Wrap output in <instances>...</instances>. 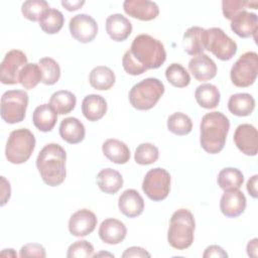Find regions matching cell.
Returning a JSON list of instances; mask_svg holds the SVG:
<instances>
[{"instance_id": "2", "label": "cell", "mask_w": 258, "mask_h": 258, "mask_svg": "<svg viewBox=\"0 0 258 258\" xmlns=\"http://www.w3.org/2000/svg\"><path fill=\"white\" fill-rule=\"evenodd\" d=\"M66 150L57 143L46 144L38 153L36 167L43 182L57 186L66 179Z\"/></svg>"}, {"instance_id": "10", "label": "cell", "mask_w": 258, "mask_h": 258, "mask_svg": "<svg viewBox=\"0 0 258 258\" xmlns=\"http://www.w3.org/2000/svg\"><path fill=\"white\" fill-rule=\"evenodd\" d=\"M206 49L221 60H229L236 54L238 47L223 29L212 27L206 29Z\"/></svg>"}, {"instance_id": "12", "label": "cell", "mask_w": 258, "mask_h": 258, "mask_svg": "<svg viewBox=\"0 0 258 258\" xmlns=\"http://www.w3.org/2000/svg\"><path fill=\"white\" fill-rule=\"evenodd\" d=\"M72 36L82 43H88L94 40L98 33V24L96 20L85 13L73 16L69 23Z\"/></svg>"}, {"instance_id": "41", "label": "cell", "mask_w": 258, "mask_h": 258, "mask_svg": "<svg viewBox=\"0 0 258 258\" xmlns=\"http://www.w3.org/2000/svg\"><path fill=\"white\" fill-rule=\"evenodd\" d=\"M94 246L87 240H79L70 245L67 253L68 258H88L94 254Z\"/></svg>"}, {"instance_id": "14", "label": "cell", "mask_w": 258, "mask_h": 258, "mask_svg": "<svg viewBox=\"0 0 258 258\" xmlns=\"http://www.w3.org/2000/svg\"><path fill=\"white\" fill-rule=\"evenodd\" d=\"M97 222V217L92 211L82 209L71 216L69 220V231L75 237H85L95 230Z\"/></svg>"}, {"instance_id": "18", "label": "cell", "mask_w": 258, "mask_h": 258, "mask_svg": "<svg viewBox=\"0 0 258 258\" xmlns=\"http://www.w3.org/2000/svg\"><path fill=\"white\" fill-rule=\"evenodd\" d=\"M231 29L242 38L253 36L256 39L258 30V18L255 13L247 10L241 11L231 20Z\"/></svg>"}, {"instance_id": "4", "label": "cell", "mask_w": 258, "mask_h": 258, "mask_svg": "<svg viewBox=\"0 0 258 258\" xmlns=\"http://www.w3.org/2000/svg\"><path fill=\"white\" fill-rule=\"evenodd\" d=\"M196 222L194 215L187 209L175 211L169 221L167 231V241L169 245L177 250L188 248L195 237Z\"/></svg>"}, {"instance_id": "25", "label": "cell", "mask_w": 258, "mask_h": 258, "mask_svg": "<svg viewBox=\"0 0 258 258\" xmlns=\"http://www.w3.org/2000/svg\"><path fill=\"white\" fill-rule=\"evenodd\" d=\"M104 155L116 164H125L130 159V149L121 140L110 138L102 145Z\"/></svg>"}, {"instance_id": "43", "label": "cell", "mask_w": 258, "mask_h": 258, "mask_svg": "<svg viewBox=\"0 0 258 258\" xmlns=\"http://www.w3.org/2000/svg\"><path fill=\"white\" fill-rule=\"evenodd\" d=\"M204 258H210V257H218V258H225L228 257L227 252L218 245H211L207 247L203 254Z\"/></svg>"}, {"instance_id": "42", "label": "cell", "mask_w": 258, "mask_h": 258, "mask_svg": "<svg viewBox=\"0 0 258 258\" xmlns=\"http://www.w3.org/2000/svg\"><path fill=\"white\" fill-rule=\"evenodd\" d=\"M20 257H38L44 258L46 256L45 249L38 243H28L21 247L19 252Z\"/></svg>"}, {"instance_id": "11", "label": "cell", "mask_w": 258, "mask_h": 258, "mask_svg": "<svg viewBox=\"0 0 258 258\" xmlns=\"http://www.w3.org/2000/svg\"><path fill=\"white\" fill-rule=\"evenodd\" d=\"M26 54L19 49L9 50L0 67V81L4 85H15L19 83L18 78L21 70L27 64Z\"/></svg>"}, {"instance_id": "16", "label": "cell", "mask_w": 258, "mask_h": 258, "mask_svg": "<svg viewBox=\"0 0 258 258\" xmlns=\"http://www.w3.org/2000/svg\"><path fill=\"white\" fill-rule=\"evenodd\" d=\"M246 197L240 189L225 190L220 200V210L228 218H237L246 209Z\"/></svg>"}, {"instance_id": "19", "label": "cell", "mask_w": 258, "mask_h": 258, "mask_svg": "<svg viewBox=\"0 0 258 258\" xmlns=\"http://www.w3.org/2000/svg\"><path fill=\"white\" fill-rule=\"evenodd\" d=\"M100 239L110 245H117L121 243L127 234V228L121 221L113 218L104 220L99 227Z\"/></svg>"}, {"instance_id": "46", "label": "cell", "mask_w": 258, "mask_h": 258, "mask_svg": "<svg viewBox=\"0 0 258 258\" xmlns=\"http://www.w3.org/2000/svg\"><path fill=\"white\" fill-rule=\"evenodd\" d=\"M257 180H258V175L255 174V175H253L252 177L249 178V180L247 181V185H246L249 195H250L252 198H254V199H256V198L258 197Z\"/></svg>"}, {"instance_id": "27", "label": "cell", "mask_w": 258, "mask_h": 258, "mask_svg": "<svg viewBox=\"0 0 258 258\" xmlns=\"http://www.w3.org/2000/svg\"><path fill=\"white\" fill-rule=\"evenodd\" d=\"M97 184L103 192L114 195L123 186V177L113 168H104L97 174Z\"/></svg>"}, {"instance_id": "39", "label": "cell", "mask_w": 258, "mask_h": 258, "mask_svg": "<svg viewBox=\"0 0 258 258\" xmlns=\"http://www.w3.org/2000/svg\"><path fill=\"white\" fill-rule=\"evenodd\" d=\"M49 8V5L44 0H27L21 5L23 16L30 21H38L42 13Z\"/></svg>"}, {"instance_id": "32", "label": "cell", "mask_w": 258, "mask_h": 258, "mask_svg": "<svg viewBox=\"0 0 258 258\" xmlns=\"http://www.w3.org/2000/svg\"><path fill=\"white\" fill-rule=\"evenodd\" d=\"M38 22L43 32L47 34H55L62 28L64 18L59 10L48 8L42 13Z\"/></svg>"}, {"instance_id": "33", "label": "cell", "mask_w": 258, "mask_h": 258, "mask_svg": "<svg viewBox=\"0 0 258 258\" xmlns=\"http://www.w3.org/2000/svg\"><path fill=\"white\" fill-rule=\"evenodd\" d=\"M219 186L224 190L239 189L244 181L243 173L235 167H225L223 168L217 178Z\"/></svg>"}, {"instance_id": "36", "label": "cell", "mask_w": 258, "mask_h": 258, "mask_svg": "<svg viewBox=\"0 0 258 258\" xmlns=\"http://www.w3.org/2000/svg\"><path fill=\"white\" fill-rule=\"evenodd\" d=\"M165 77L168 83L176 88H184L190 83V77L187 71L180 63L176 62H173L166 68Z\"/></svg>"}, {"instance_id": "35", "label": "cell", "mask_w": 258, "mask_h": 258, "mask_svg": "<svg viewBox=\"0 0 258 258\" xmlns=\"http://www.w3.org/2000/svg\"><path fill=\"white\" fill-rule=\"evenodd\" d=\"M167 128L171 133L178 136H183L191 131L192 122L186 114L175 112L168 117Z\"/></svg>"}, {"instance_id": "9", "label": "cell", "mask_w": 258, "mask_h": 258, "mask_svg": "<svg viewBox=\"0 0 258 258\" xmlns=\"http://www.w3.org/2000/svg\"><path fill=\"white\" fill-rule=\"evenodd\" d=\"M170 174L161 167H155L147 171L142 182V190L154 202L164 200L170 190Z\"/></svg>"}, {"instance_id": "40", "label": "cell", "mask_w": 258, "mask_h": 258, "mask_svg": "<svg viewBox=\"0 0 258 258\" xmlns=\"http://www.w3.org/2000/svg\"><path fill=\"white\" fill-rule=\"evenodd\" d=\"M258 2L257 1H242V0H223L222 2V10L224 16L232 20L237 14L241 11L246 10V8L250 7L253 9H257Z\"/></svg>"}, {"instance_id": "1", "label": "cell", "mask_w": 258, "mask_h": 258, "mask_svg": "<svg viewBox=\"0 0 258 258\" xmlns=\"http://www.w3.org/2000/svg\"><path fill=\"white\" fill-rule=\"evenodd\" d=\"M166 59L163 44L149 34H139L134 37L131 46L125 51L122 66L131 76H139L147 70L160 68Z\"/></svg>"}, {"instance_id": "47", "label": "cell", "mask_w": 258, "mask_h": 258, "mask_svg": "<svg viewBox=\"0 0 258 258\" xmlns=\"http://www.w3.org/2000/svg\"><path fill=\"white\" fill-rule=\"evenodd\" d=\"M85 4V1H68V0H62L61 5L68 10V11H75L80 9L83 5Z\"/></svg>"}, {"instance_id": "34", "label": "cell", "mask_w": 258, "mask_h": 258, "mask_svg": "<svg viewBox=\"0 0 258 258\" xmlns=\"http://www.w3.org/2000/svg\"><path fill=\"white\" fill-rule=\"evenodd\" d=\"M19 83L24 89L31 90L35 88L40 82H42V72L38 63H27L20 72Z\"/></svg>"}, {"instance_id": "7", "label": "cell", "mask_w": 258, "mask_h": 258, "mask_svg": "<svg viewBox=\"0 0 258 258\" xmlns=\"http://www.w3.org/2000/svg\"><path fill=\"white\" fill-rule=\"evenodd\" d=\"M28 105V94L22 90L6 91L1 97V118L8 124L23 121Z\"/></svg>"}, {"instance_id": "21", "label": "cell", "mask_w": 258, "mask_h": 258, "mask_svg": "<svg viewBox=\"0 0 258 258\" xmlns=\"http://www.w3.org/2000/svg\"><path fill=\"white\" fill-rule=\"evenodd\" d=\"M106 32L115 41L126 40L132 32V24L120 13L111 14L106 19Z\"/></svg>"}, {"instance_id": "13", "label": "cell", "mask_w": 258, "mask_h": 258, "mask_svg": "<svg viewBox=\"0 0 258 258\" xmlns=\"http://www.w3.org/2000/svg\"><path fill=\"white\" fill-rule=\"evenodd\" d=\"M234 142L238 149L248 156H255L258 152L257 129L251 124H241L234 132Z\"/></svg>"}, {"instance_id": "28", "label": "cell", "mask_w": 258, "mask_h": 258, "mask_svg": "<svg viewBox=\"0 0 258 258\" xmlns=\"http://www.w3.org/2000/svg\"><path fill=\"white\" fill-rule=\"evenodd\" d=\"M254 108L255 100L253 96L248 93H237L229 98L228 109L235 116H249Z\"/></svg>"}, {"instance_id": "45", "label": "cell", "mask_w": 258, "mask_h": 258, "mask_svg": "<svg viewBox=\"0 0 258 258\" xmlns=\"http://www.w3.org/2000/svg\"><path fill=\"white\" fill-rule=\"evenodd\" d=\"M1 206H4L10 199L11 188L9 181L4 176H1Z\"/></svg>"}, {"instance_id": "6", "label": "cell", "mask_w": 258, "mask_h": 258, "mask_svg": "<svg viewBox=\"0 0 258 258\" xmlns=\"http://www.w3.org/2000/svg\"><path fill=\"white\" fill-rule=\"evenodd\" d=\"M34 134L27 128H19L10 132L5 156L10 163L21 164L26 162L35 148Z\"/></svg>"}, {"instance_id": "3", "label": "cell", "mask_w": 258, "mask_h": 258, "mask_svg": "<svg viewBox=\"0 0 258 258\" xmlns=\"http://www.w3.org/2000/svg\"><path fill=\"white\" fill-rule=\"evenodd\" d=\"M230 129V121L222 112L214 111L204 115L201 121L200 143L210 154L223 150Z\"/></svg>"}, {"instance_id": "5", "label": "cell", "mask_w": 258, "mask_h": 258, "mask_svg": "<svg viewBox=\"0 0 258 258\" xmlns=\"http://www.w3.org/2000/svg\"><path fill=\"white\" fill-rule=\"evenodd\" d=\"M163 83L156 78H147L134 85L129 92L131 105L140 111L153 108L164 93Z\"/></svg>"}, {"instance_id": "20", "label": "cell", "mask_w": 258, "mask_h": 258, "mask_svg": "<svg viewBox=\"0 0 258 258\" xmlns=\"http://www.w3.org/2000/svg\"><path fill=\"white\" fill-rule=\"evenodd\" d=\"M118 208L124 216L128 218H136L140 216L144 210V201L136 189L129 188L120 195Z\"/></svg>"}, {"instance_id": "49", "label": "cell", "mask_w": 258, "mask_h": 258, "mask_svg": "<svg viewBox=\"0 0 258 258\" xmlns=\"http://www.w3.org/2000/svg\"><path fill=\"white\" fill-rule=\"evenodd\" d=\"M1 256H8V257H17L16 252L13 249H4L1 252Z\"/></svg>"}, {"instance_id": "24", "label": "cell", "mask_w": 258, "mask_h": 258, "mask_svg": "<svg viewBox=\"0 0 258 258\" xmlns=\"http://www.w3.org/2000/svg\"><path fill=\"white\" fill-rule=\"evenodd\" d=\"M82 112L89 121H98L102 119L107 112V102L100 95H87L82 102Z\"/></svg>"}, {"instance_id": "38", "label": "cell", "mask_w": 258, "mask_h": 258, "mask_svg": "<svg viewBox=\"0 0 258 258\" xmlns=\"http://www.w3.org/2000/svg\"><path fill=\"white\" fill-rule=\"evenodd\" d=\"M159 157V151L158 148L153 145L152 143H141L137 146L135 153H134V159L136 163L140 165H148L154 163Z\"/></svg>"}, {"instance_id": "17", "label": "cell", "mask_w": 258, "mask_h": 258, "mask_svg": "<svg viewBox=\"0 0 258 258\" xmlns=\"http://www.w3.org/2000/svg\"><path fill=\"white\" fill-rule=\"evenodd\" d=\"M188 70L199 82L210 81L217 75L216 62L206 53L194 56L188 61Z\"/></svg>"}, {"instance_id": "48", "label": "cell", "mask_w": 258, "mask_h": 258, "mask_svg": "<svg viewBox=\"0 0 258 258\" xmlns=\"http://www.w3.org/2000/svg\"><path fill=\"white\" fill-rule=\"evenodd\" d=\"M257 243H258L257 238H254L251 241H249V243L247 244V254H248V256L257 257V250H258Z\"/></svg>"}, {"instance_id": "23", "label": "cell", "mask_w": 258, "mask_h": 258, "mask_svg": "<svg viewBox=\"0 0 258 258\" xmlns=\"http://www.w3.org/2000/svg\"><path fill=\"white\" fill-rule=\"evenodd\" d=\"M59 135L66 142L70 144H78L84 140L86 129L79 119L68 117L60 122Z\"/></svg>"}, {"instance_id": "29", "label": "cell", "mask_w": 258, "mask_h": 258, "mask_svg": "<svg viewBox=\"0 0 258 258\" xmlns=\"http://www.w3.org/2000/svg\"><path fill=\"white\" fill-rule=\"evenodd\" d=\"M195 98L197 103L205 109H214L216 108L221 99V94L219 89L213 84H202L200 85L195 92Z\"/></svg>"}, {"instance_id": "50", "label": "cell", "mask_w": 258, "mask_h": 258, "mask_svg": "<svg viewBox=\"0 0 258 258\" xmlns=\"http://www.w3.org/2000/svg\"><path fill=\"white\" fill-rule=\"evenodd\" d=\"M101 255H105V256L114 257V255H112V254H109V253H104V252H101V253H99V254H95V255H93V256H94V257H97V256H101Z\"/></svg>"}, {"instance_id": "8", "label": "cell", "mask_w": 258, "mask_h": 258, "mask_svg": "<svg viewBox=\"0 0 258 258\" xmlns=\"http://www.w3.org/2000/svg\"><path fill=\"white\" fill-rule=\"evenodd\" d=\"M258 74V54L255 51H246L233 64L230 78L239 88H246L254 84Z\"/></svg>"}, {"instance_id": "31", "label": "cell", "mask_w": 258, "mask_h": 258, "mask_svg": "<svg viewBox=\"0 0 258 258\" xmlns=\"http://www.w3.org/2000/svg\"><path fill=\"white\" fill-rule=\"evenodd\" d=\"M76 104L77 98L75 94L67 90L54 92L49 99V105L59 115H64L72 112L76 107Z\"/></svg>"}, {"instance_id": "37", "label": "cell", "mask_w": 258, "mask_h": 258, "mask_svg": "<svg viewBox=\"0 0 258 258\" xmlns=\"http://www.w3.org/2000/svg\"><path fill=\"white\" fill-rule=\"evenodd\" d=\"M38 64L42 72V83L44 85H54L60 77V68L58 63L51 57H42Z\"/></svg>"}, {"instance_id": "26", "label": "cell", "mask_w": 258, "mask_h": 258, "mask_svg": "<svg viewBox=\"0 0 258 258\" xmlns=\"http://www.w3.org/2000/svg\"><path fill=\"white\" fill-rule=\"evenodd\" d=\"M57 121V113L49 104H41L35 108L32 115L34 126L41 132H49Z\"/></svg>"}, {"instance_id": "30", "label": "cell", "mask_w": 258, "mask_h": 258, "mask_svg": "<svg viewBox=\"0 0 258 258\" xmlns=\"http://www.w3.org/2000/svg\"><path fill=\"white\" fill-rule=\"evenodd\" d=\"M116 81L114 72L105 66H98L94 68L89 76L90 85L99 91H106L111 89Z\"/></svg>"}, {"instance_id": "22", "label": "cell", "mask_w": 258, "mask_h": 258, "mask_svg": "<svg viewBox=\"0 0 258 258\" xmlns=\"http://www.w3.org/2000/svg\"><path fill=\"white\" fill-rule=\"evenodd\" d=\"M183 49L189 55H199L206 49V29L200 26L187 28L183 34Z\"/></svg>"}, {"instance_id": "44", "label": "cell", "mask_w": 258, "mask_h": 258, "mask_svg": "<svg viewBox=\"0 0 258 258\" xmlns=\"http://www.w3.org/2000/svg\"><path fill=\"white\" fill-rule=\"evenodd\" d=\"M150 253H148L144 248L133 246L130 248H127L124 253L122 254L123 258H129V257H150Z\"/></svg>"}, {"instance_id": "15", "label": "cell", "mask_w": 258, "mask_h": 258, "mask_svg": "<svg viewBox=\"0 0 258 258\" xmlns=\"http://www.w3.org/2000/svg\"><path fill=\"white\" fill-rule=\"evenodd\" d=\"M123 9L127 15L142 21L155 19L159 14L158 5L149 0H125Z\"/></svg>"}]
</instances>
